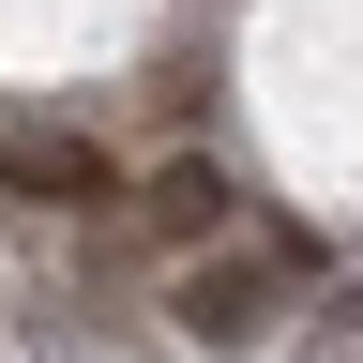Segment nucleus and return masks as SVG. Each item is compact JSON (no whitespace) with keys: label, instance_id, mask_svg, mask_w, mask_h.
Instances as JSON below:
<instances>
[{"label":"nucleus","instance_id":"obj_1","mask_svg":"<svg viewBox=\"0 0 363 363\" xmlns=\"http://www.w3.org/2000/svg\"><path fill=\"white\" fill-rule=\"evenodd\" d=\"M303 318V242H182L167 257V333L182 348H212V363H257L272 333Z\"/></svg>","mask_w":363,"mask_h":363},{"label":"nucleus","instance_id":"obj_2","mask_svg":"<svg viewBox=\"0 0 363 363\" xmlns=\"http://www.w3.org/2000/svg\"><path fill=\"white\" fill-rule=\"evenodd\" d=\"M0 197L16 212H121V167L91 152V136H61V121H0Z\"/></svg>","mask_w":363,"mask_h":363},{"label":"nucleus","instance_id":"obj_3","mask_svg":"<svg viewBox=\"0 0 363 363\" xmlns=\"http://www.w3.org/2000/svg\"><path fill=\"white\" fill-rule=\"evenodd\" d=\"M121 227H136V242H167V257L212 242V227H227V167H212V152H152V167L121 182Z\"/></svg>","mask_w":363,"mask_h":363}]
</instances>
